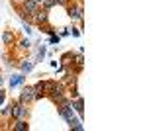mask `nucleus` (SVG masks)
<instances>
[{
    "instance_id": "obj_1",
    "label": "nucleus",
    "mask_w": 147,
    "mask_h": 131,
    "mask_svg": "<svg viewBox=\"0 0 147 131\" xmlns=\"http://www.w3.org/2000/svg\"><path fill=\"white\" fill-rule=\"evenodd\" d=\"M28 116H30L28 104H22L18 100H12L10 102V118L12 120H28Z\"/></svg>"
},
{
    "instance_id": "obj_2",
    "label": "nucleus",
    "mask_w": 147,
    "mask_h": 131,
    "mask_svg": "<svg viewBox=\"0 0 147 131\" xmlns=\"http://www.w3.org/2000/svg\"><path fill=\"white\" fill-rule=\"evenodd\" d=\"M65 8H67V16L73 22H82V0H77V2L69 0Z\"/></svg>"
},
{
    "instance_id": "obj_3",
    "label": "nucleus",
    "mask_w": 147,
    "mask_h": 131,
    "mask_svg": "<svg viewBox=\"0 0 147 131\" xmlns=\"http://www.w3.org/2000/svg\"><path fill=\"white\" fill-rule=\"evenodd\" d=\"M49 22V10H43V8H39V10L35 12L34 16H32V24H35V26H45V24Z\"/></svg>"
},
{
    "instance_id": "obj_4",
    "label": "nucleus",
    "mask_w": 147,
    "mask_h": 131,
    "mask_svg": "<svg viewBox=\"0 0 147 131\" xmlns=\"http://www.w3.org/2000/svg\"><path fill=\"white\" fill-rule=\"evenodd\" d=\"M18 102H22V104L35 102V90H34V86H24L22 88V94H20V98H18Z\"/></svg>"
},
{
    "instance_id": "obj_5",
    "label": "nucleus",
    "mask_w": 147,
    "mask_h": 131,
    "mask_svg": "<svg viewBox=\"0 0 147 131\" xmlns=\"http://www.w3.org/2000/svg\"><path fill=\"white\" fill-rule=\"evenodd\" d=\"M20 8H22L24 12H28V14H32V16H34L41 6H39L37 2H34V0H24V2H20Z\"/></svg>"
},
{
    "instance_id": "obj_6",
    "label": "nucleus",
    "mask_w": 147,
    "mask_h": 131,
    "mask_svg": "<svg viewBox=\"0 0 147 131\" xmlns=\"http://www.w3.org/2000/svg\"><path fill=\"white\" fill-rule=\"evenodd\" d=\"M71 106L75 108V112L79 114L80 118L84 116V100L80 98V96H79V98H75V100H73V102H71Z\"/></svg>"
},
{
    "instance_id": "obj_7",
    "label": "nucleus",
    "mask_w": 147,
    "mask_h": 131,
    "mask_svg": "<svg viewBox=\"0 0 147 131\" xmlns=\"http://www.w3.org/2000/svg\"><path fill=\"white\" fill-rule=\"evenodd\" d=\"M10 127L14 131H28L30 129V123H28L26 120H14V123H12Z\"/></svg>"
},
{
    "instance_id": "obj_8",
    "label": "nucleus",
    "mask_w": 147,
    "mask_h": 131,
    "mask_svg": "<svg viewBox=\"0 0 147 131\" xmlns=\"http://www.w3.org/2000/svg\"><path fill=\"white\" fill-rule=\"evenodd\" d=\"M2 41H4V45H14L16 43V37H14V33L12 32H4V35H2Z\"/></svg>"
},
{
    "instance_id": "obj_9",
    "label": "nucleus",
    "mask_w": 147,
    "mask_h": 131,
    "mask_svg": "<svg viewBox=\"0 0 147 131\" xmlns=\"http://www.w3.org/2000/svg\"><path fill=\"white\" fill-rule=\"evenodd\" d=\"M55 82H57V80H53V78H49V80H43V94H45V96H47V92H49L51 88L55 86Z\"/></svg>"
},
{
    "instance_id": "obj_10",
    "label": "nucleus",
    "mask_w": 147,
    "mask_h": 131,
    "mask_svg": "<svg viewBox=\"0 0 147 131\" xmlns=\"http://www.w3.org/2000/svg\"><path fill=\"white\" fill-rule=\"evenodd\" d=\"M14 45H18V47H20V49H26V51H28V49H30V39H26V37H22V39H18V41H16V43Z\"/></svg>"
},
{
    "instance_id": "obj_11",
    "label": "nucleus",
    "mask_w": 147,
    "mask_h": 131,
    "mask_svg": "<svg viewBox=\"0 0 147 131\" xmlns=\"http://www.w3.org/2000/svg\"><path fill=\"white\" fill-rule=\"evenodd\" d=\"M24 80H26V77H22V75H16V77L10 80V86H18V84H22Z\"/></svg>"
},
{
    "instance_id": "obj_12",
    "label": "nucleus",
    "mask_w": 147,
    "mask_h": 131,
    "mask_svg": "<svg viewBox=\"0 0 147 131\" xmlns=\"http://www.w3.org/2000/svg\"><path fill=\"white\" fill-rule=\"evenodd\" d=\"M32 67H34V65L28 61V63H22V65H20V69H22L24 73H30V71H32Z\"/></svg>"
},
{
    "instance_id": "obj_13",
    "label": "nucleus",
    "mask_w": 147,
    "mask_h": 131,
    "mask_svg": "<svg viewBox=\"0 0 147 131\" xmlns=\"http://www.w3.org/2000/svg\"><path fill=\"white\" fill-rule=\"evenodd\" d=\"M0 114L4 118H10V104H8V108H0Z\"/></svg>"
},
{
    "instance_id": "obj_14",
    "label": "nucleus",
    "mask_w": 147,
    "mask_h": 131,
    "mask_svg": "<svg viewBox=\"0 0 147 131\" xmlns=\"http://www.w3.org/2000/svg\"><path fill=\"white\" fill-rule=\"evenodd\" d=\"M53 2H55V6H65L69 0H53Z\"/></svg>"
},
{
    "instance_id": "obj_15",
    "label": "nucleus",
    "mask_w": 147,
    "mask_h": 131,
    "mask_svg": "<svg viewBox=\"0 0 147 131\" xmlns=\"http://www.w3.org/2000/svg\"><path fill=\"white\" fill-rule=\"evenodd\" d=\"M4 98H6V94H4V92H2V90H0V106H2V104H4Z\"/></svg>"
},
{
    "instance_id": "obj_16",
    "label": "nucleus",
    "mask_w": 147,
    "mask_h": 131,
    "mask_svg": "<svg viewBox=\"0 0 147 131\" xmlns=\"http://www.w3.org/2000/svg\"><path fill=\"white\" fill-rule=\"evenodd\" d=\"M12 2H14V4H20V2H24V0H12Z\"/></svg>"
},
{
    "instance_id": "obj_17",
    "label": "nucleus",
    "mask_w": 147,
    "mask_h": 131,
    "mask_svg": "<svg viewBox=\"0 0 147 131\" xmlns=\"http://www.w3.org/2000/svg\"><path fill=\"white\" fill-rule=\"evenodd\" d=\"M34 2H37V4H39V6H41V4H43V0H34Z\"/></svg>"
},
{
    "instance_id": "obj_18",
    "label": "nucleus",
    "mask_w": 147,
    "mask_h": 131,
    "mask_svg": "<svg viewBox=\"0 0 147 131\" xmlns=\"http://www.w3.org/2000/svg\"><path fill=\"white\" fill-rule=\"evenodd\" d=\"M0 86H2V77H0Z\"/></svg>"
}]
</instances>
